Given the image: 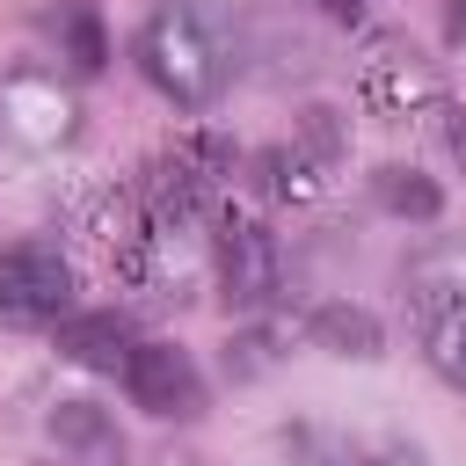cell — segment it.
I'll list each match as a JSON object with an SVG mask.
<instances>
[{"mask_svg": "<svg viewBox=\"0 0 466 466\" xmlns=\"http://www.w3.org/2000/svg\"><path fill=\"white\" fill-rule=\"evenodd\" d=\"M138 73L175 102V109H204L226 95V80L240 73V29L204 7V0H167L146 15L138 29Z\"/></svg>", "mask_w": 466, "mask_h": 466, "instance_id": "6da1fadb", "label": "cell"}, {"mask_svg": "<svg viewBox=\"0 0 466 466\" xmlns=\"http://www.w3.org/2000/svg\"><path fill=\"white\" fill-rule=\"evenodd\" d=\"M400 291H408V320L430 371L466 386V240H430L400 269Z\"/></svg>", "mask_w": 466, "mask_h": 466, "instance_id": "7a4b0ae2", "label": "cell"}, {"mask_svg": "<svg viewBox=\"0 0 466 466\" xmlns=\"http://www.w3.org/2000/svg\"><path fill=\"white\" fill-rule=\"evenodd\" d=\"M73 313V262L51 240L0 248V328H58Z\"/></svg>", "mask_w": 466, "mask_h": 466, "instance_id": "3957f363", "label": "cell"}, {"mask_svg": "<svg viewBox=\"0 0 466 466\" xmlns=\"http://www.w3.org/2000/svg\"><path fill=\"white\" fill-rule=\"evenodd\" d=\"M350 160V124L335 116V109H299V124H291V138L284 146H269L262 153V175H269V197H291V204H313L328 182H335V167Z\"/></svg>", "mask_w": 466, "mask_h": 466, "instance_id": "277c9868", "label": "cell"}, {"mask_svg": "<svg viewBox=\"0 0 466 466\" xmlns=\"http://www.w3.org/2000/svg\"><path fill=\"white\" fill-rule=\"evenodd\" d=\"M226 175H233V146L211 138V131H189L175 153L153 160V175H146V218H153V226H182V218H197V211L218 197Z\"/></svg>", "mask_w": 466, "mask_h": 466, "instance_id": "5b68a950", "label": "cell"}, {"mask_svg": "<svg viewBox=\"0 0 466 466\" xmlns=\"http://www.w3.org/2000/svg\"><path fill=\"white\" fill-rule=\"evenodd\" d=\"M357 102H364L371 116H386V124L422 116V109L437 102V66H430L408 36H371L364 58H357Z\"/></svg>", "mask_w": 466, "mask_h": 466, "instance_id": "8992f818", "label": "cell"}, {"mask_svg": "<svg viewBox=\"0 0 466 466\" xmlns=\"http://www.w3.org/2000/svg\"><path fill=\"white\" fill-rule=\"evenodd\" d=\"M124 393H131V408H146L160 422H197L204 415V371L182 342H138L124 357Z\"/></svg>", "mask_w": 466, "mask_h": 466, "instance_id": "52a82bcc", "label": "cell"}, {"mask_svg": "<svg viewBox=\"0 0 466 466\" xmlns=\"http://www.w3.org/2000/svg\"><path fill=\"white\" fill-rule=\"evenodd\" d=\"M284 284V255H277V233L262 218H226L218 226V299L233 313H255L269 306Z\"/></svg>", "mask_w": 466, "mask_h": 466, "instance_id": "ba28073f", "label": "cell"}, {"mask_svg": "<svg viewBox=\"0 0 466 466\" xmlns=\"http://www.w3.org/2000/svg\"><path fill=\"white\" fill-rule=\"evenodd\" d=\"M44 430L73 466H124V437H116V415L102 400H51Z\"/></svg>", "mask_w": 466, "mask_h": 466, "instance_id": "9c48e42d", "label": "cell"}, {"mask_svg": "<svg viewBox=\"0 0 466 466\" xmlns=\"http://www.w3.org/2000/svg\"><path fill=\"white\" fill-rule=\"evenodd\" d=\"M284 459L291 466H422L415 444H364V437H342V430H320V422H299L284 437Z\"/></svg>", "mask_w": 466, "mask_h": 466, "instance_id": "30bf717a", "label": "cell"}, {"mask_svg": "<svg viewBox=\"0 0 466 466\" xmlns=\"http://www.w3.org/2000/svg\"><path fill=\"white\" fill-rule=\"evenodd\" d=\"M138 350V328L109 306V313H73L58 328V357L80 364V371H124V357Z\"/></svg>", "mask_w": 466, "mask_h": 466, "instance_id": "8fae6325", "label": "cell"}, {"mask_svg": "<svg viewBox=\"0 0 466 466\" xmlns=\"http://www.w3.org/2000/svg\"><path fill=\"white\" fill-rule=\"evenodd\" d=\"M306 342H313V350H328V357H357V364H371V357L386 350V328H379V313H371V306L328 299V306H313V313H306Z\"/></svg>", "mask_w": 466, "mask_h": 466, "instance_id": "7c38bea8", "label": "cell"}, {"mask_svg": "<svg viewBox=\"0 0 466 466\" xmlns=\"http://www.w3.org/2000/svg\"><path fill=\"white\" fill-rule=\"evenodd\" d=\"M44 44L87 80V73H102V58H109V36H102V15H95V0H58V7H44Z\"/></svg>", "mask_w": 466, "mask_h": 466, "instance_id": "4fadbf2b", "label": "cell"}, {"mask_svg": "<svg viewBox=\"0 0 466 466\" xmlns=\"http://www.w3.org/2000/svg\"><path fill=\"white\" fill-rule=\"evenodd\" d=\"M371 197H379V211L415 218V226H430V218L444 211V189H437L422 167H400V160H386V167L371 175Z\"/></svg>", "mask_w": 466, "mask_h": 466, "instance_id": "5bb4252c", "label": "cell"}, {"mask_svg": "<svg viewBox=\"0 0 466 466\" xmlns=\"http://www.w3.org/2000/svg\"><path fill=\"white\" fill-rule=\"evenodd\" d=\"M269 357H277V335H269V328H255V335L226 342V371H233V379H255V371H269Z\"/></svg>", "mask_w": 466, "mask_h": 466, "instance_id": "9a60e30c", "label": "cell"}, {"mask_svg": "<svg viewBox=\"0 0 466 466\" xmlns=\"http://www.w3.org/2000/svg\"><path fill=\"white\" fill-rule=\"evenodd\" d=\"M306 7H313V15H320V22H342V29H350V22H364V15H371V0H306Z\"/></svg>", "mask_w": 466, "mask_h": 466, "instance_id": "2e32d148", "label": "cell"}, {"mask_svg": "<svg viewBox=\"0 0 466 466\" xmlns=\"http://www.w3.org/2000/svg\"><path fill=\"white\" fill-rule=\"evenodd\" d=\"M444 153L466 167V109H451V116H444Z\"/></svg>", "mask_w": 466, "mask_h": 466, "instance_id": "e0dca14e", "label": "cell"}, {"mask_svg": "<svg viewBox=\"0 0 466 466\" xmlns=\"http://www.w3.org/2000/svg\"><path fill=\"white\" fill-rule=\"evenodd\" d=\"M444 29H451V36H466V0H451V15H444Z\"/></svg>", "mask_w": 466, "mask_h": 466, "instance_id": "ac0fdd59", "label": "cell"}]
</instances>
